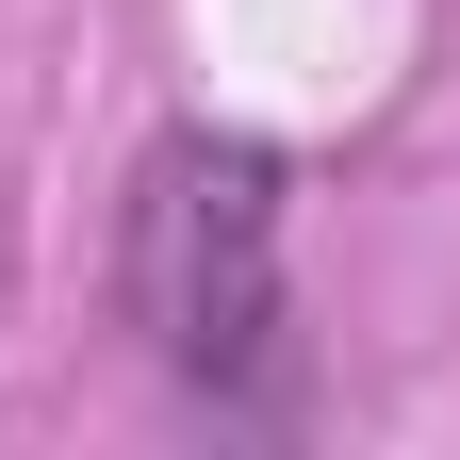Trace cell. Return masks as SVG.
Segmentation results:
<instances>
[{
	"instance_id": "cell-1",
	"label": "cell",
	"mask_w": 460,
	"mask_h": 460,
	"mask_svg": "<svg viewBox=\"0 0 460 460\" xmlns=\"http://www.w3.org/2000/svg\"><path fill=\"white\" fill-rule=\"evenodd\" d=\"M132 329L148 362L214 394V411H263L279 394V148L247 132H164L132 164Z\"/></svg>"
}]
</instances>
